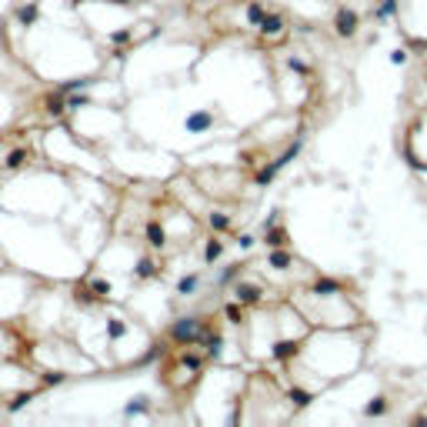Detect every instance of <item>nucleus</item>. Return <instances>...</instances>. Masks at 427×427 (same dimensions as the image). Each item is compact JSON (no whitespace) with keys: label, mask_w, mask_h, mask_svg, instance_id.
Instances as JSON below:
<instances>
[{"label":"nucleus","mask_w":427,"mask_h":427,"mask_svg":"<svg viewBox=\"0 0 427 427\" xmlns=\"http://www.w3.org/2000/svg\"><path fill=\"white\" fill-rule=\"evenodd\" d=\"M204 334L201 321L197 317H180V321H174V327H170V337L177 340V344H197Z\"/></svg>","instance_id":"1"},{"label":"nucleus","mask_w":427,"mask_h":427,"mask_svg":"<svg viewBox=\"0 0 427 427\" xmlns=\"http://www.w3.org/2000/svg\"><path fill=\"white\" fill-rule=\"evenodd\" d=\"M357 24H361V17H357V10H351V7H340L337 17H334V27H337L340 37H354Z\"/></svg>","instance_id":"2"},{"label":"nucleus","mask_w":427,"mask_h":427,"mask_svg":"<svg viewBox=\"0 0 427 427\" xmlns=\"http://www.w3.org/2000/svg\"><path fill=\"white\" fill-rule=\"evenodd\" d=\"M210 124H214V113H210V110H197V113H190V117L184 121V127L190 130V134H201V130H207Z\"/></svg>","instance_id":"3"},{"label":"nucleus","mask_w":427,"mask_h":427,"mask_svg":"<svg viewBox=\"0 0 427 427\" xmlns=\"http://www.w3.org/2000/svg\"><path fill=\"white\" fill-rule=\"evenodd\" d=\"M297 351H300V344H297V340H277L270 354H274L277 361H287V357H294Z\"/></svg>","instance_id":"4"},{"label":"nucleus","mask_w":427,"mask_h":427,"mask_svg":"<svg viewBox=\"0 0 427 427\" xmlns=\"http://www.w3.org/2000/svg\"><path fill=\"white\" fill-rule=\"evenodd\" d=\"M344 290V284L334 281V277H324V281L314 284V294H321V297H331V294H340Z\"/></svg>","instance_id":"5"},{"label":"nucleus","mask_w":427,"mask_h":427,"mask_svg":"<svg viewBox=\"0 0 427 427\" xmlns=\"http://www.w3.org/2000/svg\"><path fill=\"white\" fill-rule=\"evenodd\" d=\"M290 237H287V230H284V227H267V237H264V244L267 247H284V244H287Z\"/></svg>","instance_id":"6"},{"label":"nucleus","mask_w":427,"mask_h":427,"mask_svg":"<svg viewBox=\"0 0 427 427\" xmlns=\"http://www.w3.org/2000/svg\"><path fill=\"white\" fill-rule=\"evenodd\" d=\"M237 300H241V304H260V287L241 284V287H237Z\"/></svg>","instance_id":"7"},{"label":"nucleus","mask_w":427,"mask_h":427,"mask_svg":"<svg viewBox=\"0 0 427 427\" xmlns=\"http://www.w3.org/2000/svg\"><path fill=\"white\" fill-rule=\"evenodd\" d=\"M137 414H150V401H147V397H134V401L124 407V417H137Z\"/></svg>","instance_id":"8"},{"label":"nucleus","mask_w":427,"mask_h":427,"mask_svg":"<svg viewBox=\"0 0 427 427\" xmlns=\"http://www.w3.org/2000/svg\"><path fill=\"white\" fill-rule=\"evenodd\" d=\"M47 110L54 113V117H60L64 110H70V107H67V94H60V90H57V94H50V97H47Z\"/></svg>","instance_id":"9"},{"label":"nucleus","mask_w":427,"mask_h":427,"mask_svg":"<svg viewBox=\"0 0 427 427\" xmlns=\"http://www.w3.org/2000/svg\"><path fill=\"white\" fill-rule=\"evenodd\" d=\"M290 264H294V257H290L284 247H274V250H270V267H277V270H287Z\"/></svg>","instance_id":"10"},{"label":"nucleus","mask_w":427,"mask_h":427,"mask_svg":"<svg viewBox=\"0 0 427 427\" xmlns=\"http://www.w3.org/2000/svg\"><path fill=\"white\" fill-rule=\"evenodd\" d=\"M134 274H137L140 281H147V277H157V264H153L150 257H140L137 264H134Z\"/></svg>","instance_id":"11"},{"label":"nucleus","mask_w":427,"mask_h":427,"mask_svg":"<svg viewBox=\"0 0 427 427\" xmlns=\"http://www.w3.org/2000/svg\"><path fill=\"white\" fill-rule=\"evenodd\" d=\"M37 17H41V7H37V4H24V7L17 10V20H20L24 27H30Z\"/></svg>","instance_id":"12"},{"label":"nucleus","mask_w":427,"mask_h":427,"mask_svg":"<svg viewBox=\"0 0 427 427\" xmlns=\"http://www.w3.org/2000/svg\"><path fill=\"white\" fill-rule=\"evenodd\" d=\"M147 241H150L153 247H164V244H167V234H164V227L157 224V220H150V224H147Z\"/></svg>","instance_id":"13"},{"label":"nucleus","mask_w":427,"mask_h":427,"mask_svg":"<svg viewBox=\"0 0 427 427\" xmlns=\"http://www.w3.org/2000/svg\"><path fill=\"white\" fill-rule=\"evenodd\" d=\"M380 414H387V397H371V404L364 407V417H380Z\"/></svg>","instance_id":"14"},{"label":"nucleus","mask_w":427,"mask_h":427,"mask_svg":"<svg viewBox=\"0 0 427 427\" xmlns=\"http://www.w3.org/2000/svg\"><path fill=\"white\" fill-rule=\"evenodd\" d=\"M201 287V274H187V277H180V284H177V294H193V290Z\"/></svg>","instance_id":"15"},{"label":"nucleus","mask_w":427,"mask_h":427,"mask_svg":"<svg viewBox=\"0 0 427 427\" xmlns=\"http://www.w3.org/2000/svg\"><path fill=\"white\" fill-rule=\"evenodd\" d=\"M277 170H281L277 164H267V167H260V170H257V177H254V180H257V187H267L270 180L277 177Z\"/></svg>","instance_id":"16"},{"label":"nucleus","mask_w":427,"mask_h":427,"mask_svg":"<svg viewBox=\"0 0 427 427\" xmlns=\"http://www.w3.org/2000/svg\"><path fill=\"white\" fill-rule=\"evenodd\" d=\"M210 227H214L217 234H227V230H230V217L220 214V210H214V214H210Z\"/></svg>","instance_id":"17"},{"label":"nucleus","mask_w":427,"mask_h":427,"mask_svg":"<svg viewBox=\"0 0 427 427\" xmlns=\"http://www.w3.org/2000/svg\"><path fill=\"white\" fill-rule=\"evenodd\" d=\"M124 334H127V324L117 321V317H110V321H107V337H110V340H121Z\"/></svg>","instance_id":"18"},{"label":"nucleus","mask_w":427,"mask_h":427,"mask_svg":"<svg viewBox=\"0 0 427 427\" xmlns=\"http://www.w3.org/2000/svg\"><path fill=\"white\" fill-rule=\"evenodd\" d=\"M201 340H204V347H207V354H210V357H217V354H220V337H217V334H207V331H204V334H201ZM201 340H197V344H201Z\"/></svg>","instance_id":"19"},{"label":"nucleus","mask_w":427,"mask_h":427,"mask_svg":"<svg viewBox=\"0 0 427 427\" xmlns=\"http://www.w3.org/2000/svg\"><path fill=\"white\" fill-rule=\"evenodd\" d=\"M30 401H33V391H20V394H14V401H7V411H20Z\"/></svg>","instance_id":"20"},{"label":"nucleus","mask_w":427,"mask_h":427,"mask_svg":"<svg viewBox=\"0 0 427 427\" xmlns=\"http://www.w3.org/2000/svg\"><path fill=\"white\" fill-rule=\"evenodd\" d=\"M281 30H284L281 17H264V20H260V33H281Z\"/></svg>","instance_id":"21"},{"label":"nucleus","mask_w":427,"mask_h":427,"mask_svg":"<svg viewBox=\"0 0 427 427\" xmlns=\"http://www.w3.org/2000/svg\"><path fill=\"white\" fill-rule=\"evenodd\" d=\"M297 153H300V140H294V144H290V147H287V150L281 153V157H277L274 164H277V167H287V164L294 161V157H297Z\"/></svg>","instance_id":"22"},{"label":"nucleus","mask_w":427,"mask_h":427,"mask_svg":"<svg viewBox=\"0 0 427 427\" xmlns=\"http://www.w3.org/2000/svg\"><path fill=\"white\" fill-rule=\"evenodd\" d=\"M397 14V0H380L377 4V20H387V17Z\"/></svg>","instance_id":"23"},{"label":"nucleus","mask_w":427,"mask_h":427,"mask_svg":"<svg viewBox=\"0 0 427 427\" xmlns=\"http://www.w3.org/2000/svg\"><path fill=\"white\" fill-rule=\"evenodd\" d=\"M290 401H294V407H307V404L314 401V394H310V391H297V387H294V391H290Z\"/></svg>","instance_id":"24"},{"label":"nucleus","mask_w":427,"mask_h":427,"mask_svg":"<svg viewBox=\"0 0 427 427\" xmlns=\"http://www.w3.org/2000/svg\"><path fill=\"white\" fill-rule=\"evenodd\" d=\"M220 254H224V244H220V241H210V244H207V250H204V260H207V264H214Z\"/></svg>","instance_id":"25"},{"label":"nucleus","mask_w":427,"mask_h":427,"mask_svg":"<svg viewBox=\"0 0 427 427\" xmlns=\"http://www.w3.org/2000/svg\"><path fill=\"white\" fill-rule=\"evenodd\" d=\"M247 20L254 27H260V20H264V7H260V4H250V7H247Z\"/></svg>","instance_id":"26"},{"label":"nucleus","mask_w":427,"mask_h":427,"mask_svg":"<svg viewBox=\"0 0 427 427\" xmlns=\"http://www.w3.org/2000/svg\"><path fill=\"white\" fill-rule=\"evenodd\" d=\"M24 157H27V150H10V153H7V167L17 170L20 164H24Z\"/></svg>","instance_id":"27"},{"label":"nucleus","mask_w":427,"mask_h":427,"mask_svg":"<svg viewBox=\"0 0 427 427\" xmlns=\"http://www.w3.org/2000/svg\"><path fill=\"white\" fill-rule=\"evenodd\" d=\"M64 380H67V374H60V371L44 374V387H57V384H64Z\"/></svg>","instance_id":"28"},{"label":"nucleus","mask_w":427,"mask_h":427,"mask_svg":"<svg viewBox=\"0 0 427 427\" xmlns=\"http://www.w3.org/2000/svg\"><path fill=\"white\" fill-rule=\"evenodd\" d=\"M67 107H70V110H77V107H87V97L73 90V94H67Z\"/></svg>","instance_id":"29"},{"label":"nucleus","mask_w":427,"mask_h":427,"mask_svg":"<svg viewBox=\"0 0 427 427\" xmlns=\"http://www.w3.org/2000/svg\"><path fill=\"white\" fill-rule=\"evenodd\" d=\"M84 87H87V81H67V84H60L57 90H60V94H73V90H84Z\"/></svg>","instance_id":"30"},{"label":"nucleus","mask_w":427,"mask_h":427,"mask_svg":"<svg viewBox=\"0 0 427 427\" xmlns=\"http://www.w3.org/2000/svg\"><path fill=\"white\" fill-rule=\"evenodd\" d=\"M90 290H94V297H107V294H110V284H107V281H94Z\"/></svg>","instance_id":"31"},{"label":"nucleus","mask_w":427,"mask_h":427,"mask_svg":"<svg viewBox=\"0 0 427 427\" xmlns=\"http://www.w3.org/2000/svg\"><path fill=\"white\" fill-rule=\"evenodd\" d=\"M224 314H227V321H230V324H244V321H241V307H237V304H227Z\"/></svg>","instance_id":"32"},{"label":"nucleus","mask_w":427,"mask_h":427,"mask_svg":"<svg viewBox=\"0 0 427 427\" xmlns=\"http://www.w3.org/2000/svg\"><path fill=\"white\" fill-rule=\"evenodd\" d=\"M237 270H241V267H237V264H230V267H224V270H220V284H227V281H234V277H237Z\"/></svg>","instance_id":"33"},{"label":"nucleus","mask_w":427,"mask_h":427,"mask_svg":"<svg viewBox=\"0 0 427 427\" xmlns=\"http://www.w3.org/2000/svg\"><path fill=\"white\" fill-rule=\"evenodd\" d=\"M110 41H113V44H127V41H130V30H113Z\"/></svg>","instance_id":"34"},{"label":"nucleus","mask_w":427,"mask_h":427,"mask_svg":"<svg viewBox=\"0 0 427 427\" xmlns=\"http://www.w3.org/2000/svg\"><path fill=\"white\" fill-rule=\"evenodd\" d=\"M184 364L190 367V371H197V367H201V357H197V354H187V357H184Z\"/></svg>","instance_id":"35"},{"label":"nucleus","mask_w":427,"mask_h":427,"mask_svg":"<svg viewBox=\"0 0 427 427\" xmlns=\"http://www.w3.org/2000/svg\"><path fill=\"white\" fill-rule=\"evenodd\" d=\"M290 70H297V73H307V64H304V60H290Z\"/></svg>","instance_id":"36"},{"label":"nucleus","mask_w":427,"mask_h":427,"mask_svg":"<svg viewBox=\"0 0 427 427\" xmlns=\"http://www.w3.org/2000/svg\"><path fill=\"white\" fill-rule=\"evenodd\" d=\"M391 60H394V64H404V60H407V54H404V50H394V57H391Z\"/></svg>","instance_id":"37"},{"label":"nucleus","mask_w":427,"mask_h":427,"mask_svg":"<svg viewBox=\"0 0 427 427\" xmlns=\"http://www.w3.org/2000/svg\"><path fill=\"white\" fill-rule=\"evenodd\" d=\"M241 247H244V250H247V247H254V237H250V234H244V237H241Z\"/></svg>","instance_id":"38"},{"label":"nucleus","mask_w":427,"mask_h":427,"mask_svg":"<svg viewBox=\"0 0 427 427\" xmlns=\"http://www.w3.org/2000/svg\"><path fill=\"white\" fill-rule=\"evenodd\" d=\"M110 4H124V7H127V4H134V0H110Z\"/></svg>","instance_id":"39"}]
</instances>
